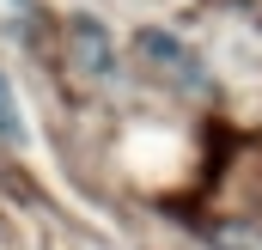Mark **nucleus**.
Masks as SVG:
<instances>
[{
  "label": "nucleus",
  "mask_w": 262,
  "mask_h": 250,
  "mask_svg": "<svg viewBox=\"0 0 262 250\" xmlns=\"http://www.w3.org/2000/svg\"><path fill=\"white\" fill-rule=\"evenodd\" d=\"M0 140H18V147H25V104L12 98L6 73H0Z\"/></svg>",
  "instance_id": "obj_3"
},
{
  "label": "nucleus",
  "mask_w": 262,
  "mask_h": 250,
  "mask_svg": "<svg viewBox=\"0 0 262 250\" xmlns=\"http://www.w3.org/2000/svg\"><path fill=\"white\" fill-rule=\"evenodd\" d=\"M67 55L79 61L85 79H116V43H110V31L92 18V12H79V18H67Z\"/></svg>",
  "instance_id": "obj_2"
},
{
  "label": "nucleus",
  "mask_w": 262,
  "mask_h": 250,
  "mask_svg": "<svg viewBox=\"0 0 262 250\" xmlns=\"http://www.w3.org/2000/svg\"><path fill=\"white\" fill-rule=\"evenodd\" d=\"M134 49L152 61L159 79H171L177 92H189V98L207 92V67H201V55L183 43V37H171V31H159V25H146V31H134Z\"/></svg>",
  "instance_id": "obj_1"
}]
</instances>
